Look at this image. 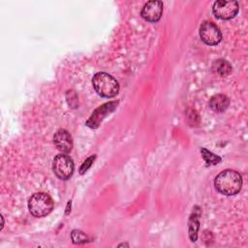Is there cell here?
Returning a JSON list of instances; mask_svg holds the SVG:
<instances>
[{
    "instance_id": "obj_1",
    "label": "cell",
    "mask_w": 248,
    "mask_h": 248,
    "mask_svg": "<svg viewBox=\"0 0 248 248\" xmlns=\"http://www.w3.org/2000/svg\"><path fill=\"white\" fill-rule=\"evenodd\" d=\"M214 185L219 193L226 196H232L240 191L242 178L237 171L225 170L215 177Z\"/></svg>"
},
{
    "instance_id": "obj_2",
    "label": "cell",
    "mask_w": 248,
    "mask_h": 248,
    "mask_svg": "<svg viewBox=\"0 0 248 248\" xmlns=\"http://www.w3.org/2000/svg\"><path fill=\"white\" fill-rule=\"evenodd\" d=\"M92 84L95 91L102 97L111 98L118 94L119 84L117 80L107 73H97L92 78Z\"/></svg>"
},
{
    "instance_id": "obj_3",
    "label": "cell",
    "mask_w": 248,
    "mask_h": 248,
    "mask_svg": "<svg viewBox=\"0 0 248 248\" xmlns=\"http://www.w3.org/2000/svg\"><path fill=\"white\" fill-rule=\"evenodd\" d=\"M28 208L33 216L44 217L51 212L53 201L46 193H36L29 199Z\"/></svg>"
},
{
    "instance_id": "obj_4",
    "label": "cell",
    "mask_w": 248,
    "mask_h": 248,
    "mask_svg": "<svg viewBox=\"0 0 248 248\" xmlns=\"http://www.w3.org/2000/svg\"><path fill=\"white\" fill-rule=\"evenodd\" d=\"M52 169L58 178L67 180L72 176L74 172L73 159L66 153L58 154L53 160Z\"/></svg>"
},
{
    "instance_id": "obj_5",
    "label": "cell",
    "mask_w": 248,
    "mask_h": 248,
    "mask_svg": "<svg viewBox=\"0 0 248 248\" xmlns=\"http://www.w3.org/2000/svg\"><path fill=\"white\" fill-rule=\"evenodd\" d=\"M200 37L202 41L208 46H216L222 40V34L219 27L211 21H203L200 27Z\"/></svg>"
},
{
    "instance_id": "obj_6",
    "label": "cell",
    "mask_w": 248,
    "mask_h": 248,
    "mask_svg": "<svg viewBox=\"0 0 248 248\" xmlns=\"http://www.w3.org/2000/svg\"><path fill=\"white\" fill-rule=\"evenodd\" d=\"M212 12L217 18L227 20L235 16L238 12V3L236 1L219 0L214 2Z\"/></svg>"
},
{
    "instance_id": "obj_7",
    "label": "cell",
    "mask_w": 248,
    "mask_h": 248,
    "mask_svg": "<svg viewBox=\"0 0 248 248\" xmlns=\"http://www.w3.org/2000/svg\"><path fill=\"white\" fill-rule=\"evenodd\" d=\"M162 13L163 3L161 1L153 0L145 3L141 10V16L149 22H156L161 18Z\"/></svg>"
},
{
    "instance_id": "obj_8",
    "label": "cell",
    "mask_w": 248,
    "mask_h": 248,
    "mask_svg": "<svg viewBox=\"0 0 248 248\" xmlns=\"http://www.w3.org/2000/svg\"><path fill=\"white\" fill-rule=\"evenodd\" d=\"M117 106V102H110L108 104H105L101 107H99L90 116V118L87 120L86 124L87 126L91 128H97L100 124V122L106 117L107 114L111 112L115 107Z\"/></svg>"
},
{
    "instance_id": "obj_9",
    "label": "cell",
    "mask_w": 248,
    "mask_h": 248,
    "mask_svg": "<svg viewBox=\"0 0 248 248\" xmlns=\"http://www.w3.org/2000/svg\"><path fill=\"white\" fill-rule=\"evenodd\" d=\"M53 142L62 153H69L73 148V140L70 133L65 129H59L53 137Z\"/></svg>"
},
{
    "instance_id": "obj_10",
    "label": "cell",
    "mask_w": 248,
    "mask_h": 248,
    "mask_svg": "<svg viewBox=\"0 0 248 248\" xmlns=\"http://www.w3.org/2000/svg\"><path fill=\"white\" fill-rule=\"evenodd\" d=\"M230 105L229 98L223 94H216L211 97L209 101L210 108L217 112L225 111Z\"/></svg>"
},
{
    "instance_id": "obj_11",
    "label": "cell",
    "mask_w": 248,
    "mask_h": 248,
    "mask_svg": "<svg viewBox=\"0 0 248 248\" xmlns=\"http://www.w3.org/2000/svg\"><path fill=\"white\" fill-rule=\"evenodd\" d=\"M212 70L213 72H215L220 76H226L232 71V66L228 61L224 59H218L214 61L212 65Z\"/></svg>"
},
{
    "instance_id": "obj_12",
    "label": "cell",
    "mask_w": 248,
    "mask_h": 248,
    "mask_svg": "<svg viewBox=\"0 0 248 248\" xmlns=\"http://www.w3.org/2000/svg\"><path fill=\"white\" fill-rule=\"evenodd\" d=\"M71 237H72L73 242L76 244L85 243L90 240V238L83 232H81L79 230H74L71 233Z\"/></svg>"
},
{
    "instance_id": "obj_13",
    "label": "cell",
    "mask_w": 248,
    "mask_h": 248,
    "mask_svg": "<svg viewBox=\"0 0 248 248\" xmlns=\"http://www.w3.org/2000/svg\"><path fill=\"white\" fill-rule=\"evenodd\" d=\"M199 229V222L198 217L194 214V216H191L190 222H189V235L192 241H196L197 239V231Z\"/></svg>"
},
{
    "instance_id": "obj_14",
    "label": "cell",
    "mask_w": 248,
    "mask_h": 248,
    "mask_svg": "<svg viewBox=\"0 0 248 248\" xmlns=\"http://www.w3.org/2000/svg\"><path fill=\"white\" fill-rule=\"evenodd\" d=\"M201 151H202V154L203 159L205 160V162H206L207 164H213V165H215V164H218V163L221 161V158H220V157L214 155L212 152L206 150L205 148H202Z\"/></svg>"
},
{
    "instance_id": "obj_15",
    "label": "cell",
    "mask_w": 248,
    "mask_h": 248,
    "mask_svg": "<svg viewBox=\"0 0 248 248\" xmlns=\"http://www.w3.org/2000/svg\"><path fill=\"white\" fill-rule=\"evenodd\" d=\"M94 158H95L94 156H93V157H90V158H88V159L82 164V166H81V168H80V173H83L84 171H86V170L91 166L92 161H93Z\"/></svg>"
},
{
    "instance_id": "obj_16",
    "label": "cell",
    "mask_w": 248,
    "mask_h": 248,
    "mask_svg": "<svg viewBox=\"0 0 248 248\" xmlns=\"http://www.w3.org/2000/svg\"><path fill=\"white\" fill-rule=\"evenodd\" d=\"M119 246H128V245L127 244H120Z\"/></svg>"
}]
</instances>
